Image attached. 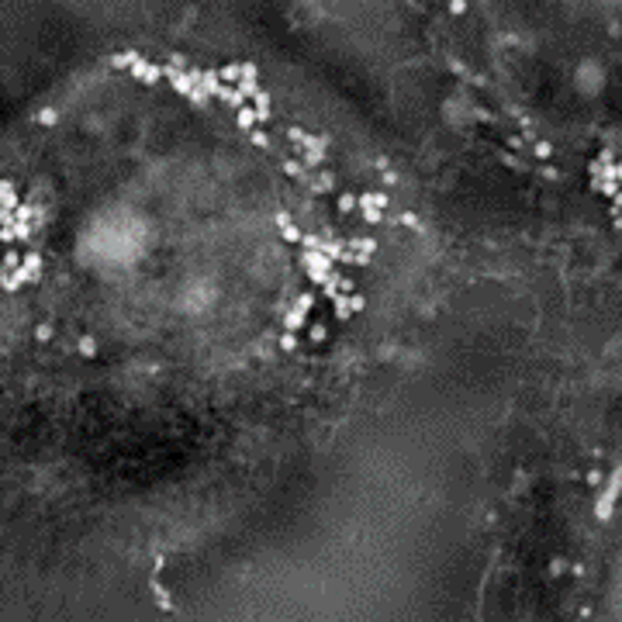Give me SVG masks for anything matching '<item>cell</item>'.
<instances>
[{
  "label": "cell",
  "instance_id": "15",
  "mask_svg": "<svg viewBox=\"0 0 622 622\" xmlns=\"http://www.w3.org/2000/svg\"><path fill=\"white\" fill-rule=\"evenodd\" d=\"M80 353H83V356H94V353H97V342H94V335H83V339H80Z\"/></svg>",
  "mask_w": 622,
  "mask_h": 622
},
{
  "label": "cell",
  "instance_id": "6",
  "mask_svg": "<svg viewBox=\"0 0 622 622\" xmlns=\"http://www.w3.org/2000/svg\"><path fill=\"white\" fill-rule=\"evenodd\" d=\"M0 190H4V214H14V211H18V190H14V183L4 180V187H0Z\"/></svg>",
  "mask_w": 622,
  "mask_h": 622
},
{
  "label": "cell",
  "instance_id": "16",
  "mask_svg": "<svg viewBox=\"0 0 622 622\" xmlns=\"http://www.w3.org/2000/svg\"><path fill=\"white\" fill-rule=\"evenodd\" d=\"M294 346H297V335L294 332H284L280 335V349H284V353H294Z\"/></svg>",
  "mask_w": 622,
  "mask_h": 622
},
{
  "label": "cell",
  "instance_id": "2",
  "mask_svg": "<svg viewBox=\"0 0 622 622\" xmlns=\"http://www.w3.org/2000/svg\"><path fill=\"white\" fill-rule=\"evenodd\" d=\"M301 263H304L308 277L315 280V284H325L329 273H332V256H329L325 249H304V253H301Z\"/></svg>",
  "mask_w": 622,
  "mask_h": 622
},
{
  "label": "cell",
  "instance_id": "13",
  "mask_svg": "<svg viewBox=\"0 0 622 622\" xmlns=\"http://www.w3.org/2000/svg\"><path fill=\"white\" fill-rule=\"evenodd\" d=\"M353 249H356V253H367V256H370V253L377 249V242H373V239H353Z\"/></svg>",
  "mask_w": 622,
  "mask_h": 622
},
{
  "label": "cell",
  "instance_id": "22",
  "mask_svg": "<svg viewBox=\"0 0 622 622\" xmlns=\"http://www.w3.org/2000/svg\"><path fill=\"white\" fill-rule=\"evenodd\" d=\"M35 339H38V342H45V339H52V329H49V325H38V329H35Z\"/></svg>",
  "mask_w": 622,
  "mask_h": 622
},
{
  "label": "cell",
  "instance_id": "12",
  "mask_svg": "<svg viewBox=\"0 0 622 622\" xmlns=\"http://www.w3.org/2000/svg\"><path fill=\"white\" fill-rule=\"evenodd\" d=\"M332 187H335V180H332L329 173H322L315 183H311V190H315V194H325V190H332Z\"/></svg>",
  "mask_w": 622,
  "mask_h": 622
},
{
  "label": "cell",
  "instance_id": "1",
  "mask_svg": "<svg viewBox=\"0 0 622 622\" xmlns=\"http://www.w3.org/2000/svg\"><path fill=\"white\" fill-rule=\"evenodd\" d=\"M501 52L598 121V197L622 211V0H487Z\"/></svg>",
  "mask_w": 622,
  "mask_h": 622
},
{
  "label": "cell",
  "instance_id": "26",
  "mask_svg": "<svg viewBox=\"0 0 622 622\" xmlns=\"http://www.w3.org/2000/svg\"><path fill=\"white\" fill-rule=\"evenodd\" d=\"M284 170H287V173H291V176H301V173H304V170H301V166H297V163H287V166H284Z\"/></svg>",
  "mask_w": 622,
  "mask_h": 622
},
{
  "label": "cell",
  "instance_id": "7",
  "mask_svg": "<svg viewBox=\"0 0 622 622\" xmlns=\"http://www.w3.org/2000/svg\"><path fill=\"white\" fill-rule=\"evenodd\" d=\"M384 204H387V194H384V190H380V194H377V190L360 194V208H384Z\"/></svg>",
  "mask_w": 622,
  "mask_h": 622
},
{
  "label": "cell",
  "instance_id": "21",
  "mask_svg": "<svg viewBox=\"0 0 622 622\" xmlns=\"http://www.w3.org/2000/svg\"><path fill=\"white\" fill-rule=\"evenodd\" d=\"M297 308L301 311H311V308H315V294H301L297 297Z\"/></svg>",
  "mask_w": 622,
  "mask_h": 622
},
{
  "label": "cell",
  "instance_id": "4",
  "mask_svg": "<svg viewBox=\"0 0 622 622\" xmlns=\"http://www.w3.org/2000/svg\"><path fill=\"white\" fill-rule=\"evenodd\" d=\"M259 121V114H256V107H249V104H242L239 111H235V125L242 128V132H249L253 125Z\"/></svg>",
  "mask_w": 622,
  "mask_h": 622
},
{
  "label": "cell",
  "instance_id": "23",
  "mask_svg": "<svg viewBox=\"0 0 622 622\" xmlns=\"http://www.w3.org/2000/svg\"><path fill=\"white\" fill-rule=\"evenodd\" d=\"M349 301H353V311H363V308H367L363 294H349Z\"/></svg>",
  "mask_w": 622,
  "mask_h": 622
},
{
  "label": "cell",
  "instance_id": "25",
  "mask_svg": "<svg viewBox=\"0 0 622 622\" xmlns=\"http://www.w3.org/2000/svg\"><path fill=\"white\" fill-rule=\"evenodd\" d=\"M339 291L349 294V291H353V280H349V277H339Z\"/></svg>",
  "mask_w": 622,
  "mask_h": 622
},
{
  "label": "cell",
  "instance_id": "11",
  "mask_svg": "<svg viewBox=\"0 0 622 622\" xmlns=\"http://www.w3.org/2000/svg\"><path fill=\"white\" fill-rule=\"evenodd\" d=\"M360 204V197H353V194H339V214H349Z\"/></svg>",
  "mask_w": 622,
  "mask_h": 622
},
{
  "label": "cell",
  "instance_id": "9",
  "mask_svg": "<svg viewBox=\"0 0 622 622\" xmlns=\"http://www.w3.org/2000/svg\"><path fill=\"white\" fill-rule=\"evenodd\" d=\"M253 107H256V114H259V121H266V118H270V94L259 90V94L253 97Z\"/></svg>",
  "mask_w": 622,
  "mask_h": 622
},
{
  "label": "cell",
  "instance_id": "17",
  "mask_svg": "<svg viewBox=\"0 0 622 622\" xmlns=\"http://www.w3.org/2000/svg\"><path fill=\"white\" fill-rule=\"evenodd\" d=\"M322 152H325V149H308V152H304V163H308V166H318V163H322Z\"/></svg>",
  "mask_w": 622,
  "mask_h": 622
},
{
  "label": "cell",
  "instance_id": "5",
  "mask_svg": "<svg viewBox=\"0 0 622 622\" xmlns=\"http://www.w3.org/2000/svg\"><path fill=\"white\" fill-rule=\"evenodd\" d=\"M21 284H28V273H24V266L4 270V291H18Z\"/></svg>",
  "mask_w": 622,
  "mask_h": 622
},
{
  "label": "cell",
  "instance_id": "24",
  "mask_svg": "<svg viewBox=\"0 0 622 622\" xmlns=\"http://www.w3.org/2000/svg\"><path fill=\"white\" fill-rule=\"evenodd\" d=\"M38 118H42V121H45V125H52V121H56V111H52V107H45V111H42V114H38Z\"/></svg>",
  "mask_w": 622,
  "mask_h": 622
},
{
  "label": "cell",
  "instance_id": "19",
  "mask_svg": "<svg viewBox=\"0 0 622 622\" xmlns=\"http://www.w3.org/2000/svg\"><path fill=\"white\" fill-rule=\"evenodd\" d=\"M14 266H21V256H18L14 249H7V256H4V270H14Z\"/></svg>",
  "mask_w": 622,
  "mask_h": 622
},
{
  "label": "cell",
  "instance_id": "20",
  "mask_svg": "<svg viewBox=\"0 0 622 622\" xmlns=\"http://www.w3.org/2000/svg\"><path fill=\"white\" fill-rule=\"evenodd\" d=\"M301 246H304V249H322L325 242H322L318 235H304V239H301Z\"/></svg>",
  "mask_w": 622,
  "mask_h": 622
},
{
  "label": "cell",
  "instance_id": "10",
  "mask_svg": "<svg viewBox=\"0 0 622 622\" xmlns=\"http://www.w3.org/2000/svg\"><path fill=\"white\" fill-rule=\"evenodd\" d=\"M349 315H353V301H349V294H339V297H335V318L346 322Z\"/></svg>",
  "mask_w": 622,
  "mask_h": 622
},
{
  "label": "cell",
  "instance_id": "8",
  "mask_svg": "<svg viewBox=\"0 0 622 622\" xmlns=\"http://www.w3.org/2000/svg\"><path fill=\"white\" fill-rule=\"evenodd\" d=\"M304 315H308V311H301V308L294 304V311H287V318H284V329H287V332L304 329Z\"/></svg>",
  "mask_w": 622,
  "mask_h": 622
},
{
  "label": "cell",
  "instance_id": "14",
  "mask_svg": "<svg viewBox=\"0 0 622 622\" xmlns=\"http://www.w3.org/2000/svg\"><path fill=\"white\" fill-rule=\"evenodd\" d=\"M308 329H311V332H308V339H311V342H322V339H325V332H329V329H325L322 322H315V325H308Z\"/></svg>",
  "mask_w": 622,
  "mask_h": 622
},
{
  "label": "cell",
  "instance_id": "3",
  "mask_svg": "<svg viewBox=\"0 0 622 622\" xmlns=\"http://www.w3.org/2000/svg\"><path fill=\"white\" fill-rule=\"evenodd\" d=\"M21 266H24V273H28V284H38V277H42V256H38V253H24Z\"/></svg>",
  "mask_w": 622,
  "mask_h": 622
},
{
  "label": "cell",
  "instance_id": "28",
  "mask_svg": "<svg viewBox=\"0 0 622 622\" xmlns=\"http://www.w3.org/2000/svg\"><path fill=\"white\" fill-rule=\"evenodd\" d=\"M253 142L256 145H266V132H253Z\"/></svg>",
  "mask_w": 622,
  "mask_h": 622
},
{
  "label": "cell",
  "instance_id": "18",
  "mask_svg": "<svg viewBox=\"0 0 622 622\" xmlns=\"http://www.w3.org/2000/svg\"><path fill=\"white\" fill-rule=\"evenodd\" d=\"M280 232H284V239H287V242H301V239H304V235H301V232H297L294 225H284Z\"/></svg>",
  "mask_w": 622,
  "mask_h": 622
},
{
  "label": "cell",
  "instance_id": "27",
  "mask_svg": "<svg viewBox=\"0 0 622 622\" xmlns=\"http://www.w3.org/2000/svg\"><path fill=\"white\" fill-rule=\"evenodd\" d=\"M401 225H408V228H415V225H418V218H415V214H401Z\"/></svg>",
  "mask_w": 622,
  "mask_h": 622
}]
</instances>
